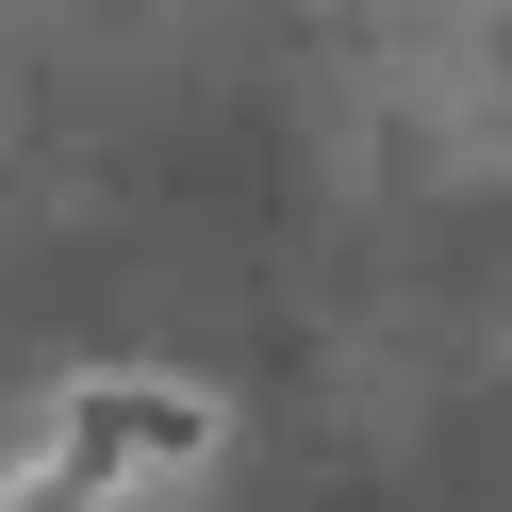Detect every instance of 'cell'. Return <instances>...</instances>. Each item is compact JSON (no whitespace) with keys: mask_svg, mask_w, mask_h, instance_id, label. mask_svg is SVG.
I'll return each mask as SVG.
<instances>
[{"mask_svg":"<svg viewBox=\"0 0 512 512\" xmlns=\"http://www.w3.org/2000/svg\"><path fill=\"white\" fill-rule=\"evenodd\" d=\"M50 446H67L83 479H116V496H149V479H199L215 446H232V413H215L199 380H67V397H50Z\"/></svg>","mask_w":512,"mask_h":512,"instance_id":"1","label":"cell"},{"mask_svg":"<svg viewBox=\"0 0 512 512\" xmlns=\"http://www.w3.org/2000/svg\"><path fill=\"white\" fill-rule=\"evenodd\" d=\"M0 512H116V479H83L67 446H34V463H0Z\"/></svg>","mask_w":512,"mask_h":512,"instance_id":"2","label":"cell"}]
</instances>
